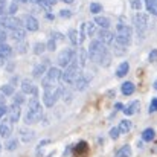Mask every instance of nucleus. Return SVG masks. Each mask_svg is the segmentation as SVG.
<instances>
[{"mask_svg":"<svg viewBox=\"0 0 157 157\" xmlns=\"http://www.w3.org/2000/svg\"><path fill=\"white\" fill-rule=\"evenodd\" d=\"M154 137H156V133H154L153 128H147V130H144V133H142V139H144L145 142H151Z\"/></svg>","mask_w":157,"mask_h":157,"instance_id":"25","label":"nucleus"},{"mask_svg":"<svg viewBox=\"0 0 157 157\" xmlns=\"http://www.w3.org/2000/svg\"><path fill=\"white\" fill-rule=\"evenodd\" d=\"M128 67H130V66H128V63H125V61H124V63H121V64H119V67H117V70H116V76H117V78L125 76V75L128 73Z\"/></svg>","mask_w":157,"mask_h":157,"instance_id":"21","label":"nucleus"},{"mask_svg":"<svg viewBox=\"0 0 157 157\" xmlns=\"http://www.w3.org/2000/svg\"><path fill=\"white\" fill-rule=\"evenodd\" d=\"M117 130H119L121 134H127V133L131 130V122H130V121H121Z\"/></svg>","mask_w":157,"mask_h":157,"instance_id":"22","label":"nucleus"},{"mask_svg":"<svg viewBox=\"0 0 157 157\" xmlns=\"http://www.w3.org/2000/svg\"><path fill=\"white\" fill-rule=\"evenodd\" d=\"M52 40L55 41V43H56V41H63L64 37H63L61 32H52Z\"/></svg>","mask_w":157,"mask_h":157,"instance_id":"38","label":"nucleus"},{"mask_svg":"<svg viewBox=\"0 0 157 157\" xmlns=\"http://www.w3.org/2000/svg\"><path fill=\"white\" fill-rule=\"evenodd\" d=\"M63 2H64V3H72L73 0H63Z\"/></svg>","mask_w":157,"mask_h":157,"instance_id":"52","label":"nucleus"},{"mask_svg":"<svg viewBox=\"0 0 157 157\" xmlns=\"http://www.w3.org/2000/svg\"><path fill=\"white\" fill-rule=\"evenodd\" d=\"M5 3V0H0V5H3Z\"/></svg>","mask_w":157,"mask_h":157,"instance_id":"54","label":"nucleus"},{"mask_svg":"<svg viewBox=\"0 0 157 157\" xmlns=\"http://www.w3.org/2000/svg\"><path fill=\"white\" fill-rule=\"evenodd\" d=\"M61 76H63V72L59 70V67H51L46 73V76L43 78L41 81V86L44 90L48 89H53L58 86V82L61 81Z\"/></svg>","mask_w":157,"mask_h":157,"instance_id":"2","label":"nucleus"},{"mask_svg":"<svg viewBox=\"0 0 157 157\" xmlns=\"http://www.w3.org/2000/svg\"><path fill=\"white\" fill-rule=\"evenodd\" d=\"M92 79V75H86V73H81L79 78L73 82L75 84V89L76 90H86V87L89 86V81Z\"/></svg>","mask_w":157,"mask_h":157,"instance_id":"11","label":"nucleus"},{"mask_svg":"<svg viewBox=\"0 0 157 157\" xmlns=\"http://www.w3.org/2000/svg\"><path fill=\"white\" fill-rule=\"evenodd\" d=\"M37 5H40L41 8H44V9H48V8H51L53 6L55 3H56V0H34Z\"/></svg>","mask_w":157,"mask_h":157,"instance_id":"29","label":"nucleus"},{"mask_svg":"<svg viewBox=\"0 0 157 157\" xmlns=\"http://www.w3.org/2000/svg\"><path fill=\"white\" fill-rule=\"evenodd\" d=\"M28 51V44H26V41L23 40V41H18V44H17V52L18 53H26Z\"/></svg>","mask_w":157,"mask_h":157,"instance_id":"36","label":"nucleus"},{"mask_svg":"<svg viewBox=\"0 0 157 157\" xmlns=\"http://www.w3.org/2000/svg\"><path fill=\"white\" fill-rule=\"evenodd\" d=\"M119 134H121V133H119L117 128H111V130H110V136H111V139H117Z\"/></svg>","mask_w":157,"mask_h":157,"instance_id":"39","label":"nucleus"},{"mask_svg":"<svg viewBox=\"0 0 157 157\" xmlns=\"http://www.w3.org/2000/svg\"><path fill=\"white\" fill-rule=\"evenodd\" d=\"M0 93H3V95H6V96L14 95V86H11V84H5V86H2Z\"/></svg>","mask_w":157,"mask_h":157,"instance_id":"30","label":"nucleus"},{"mask_svg":"<svg viewBox=\"0 0 157 157\" xmlns=\"http://www.w3.org/2000/svg\"><path fill=\"white\" fill-rule=\"evenodd\" d=\"M121 90H122V93L125 95V96H130V95H133L134 93V90H136V87H134V84L133 82H124L122 84V87H121Z\"/></svg>","mask_w":157,"mask_h":157,"instance_id":"20","label":"nucleus"},{"mask_svg":"<svg viewBox=\"0 0 157 157\" xmlns=\"http://www.w3.org/2000/svg\"><path fill=\"white\" fill-rule=\"evenodd\" d=\"M11 133H12V124H11L9 121L0 122V136L8 139V137L11 136Z\"/></svg>","mask_w":157,"mask_h":157,"instance_id":"14","label":"nucleus"},{"mask_svg":"<svg viewBox=\"0 0 157 157\" xmlns=\"http://www.w3.org/2000/svg\"><path fill=\"white\" fill-rule=\"evenodd\" d=\"M131 6L134 8V9H139L142 5H140V0H131Z\"/></svg>","mask_w":157,"mask_h":157,"instance_id":"46","label":"nucleus"},{"mask_svg":"<svg viewBox=\"0 0 157 157\" xmlns=\"http://www.w3.org/2000/svg\"><path fill=\"white\" fill-rule=\"evenodd\" d=\"M0 105H5V95L0 93Z\"/></svg>","mask_w":157,"mask_h":157,"instance_id":"49","label":"nucleus"},{"mask_svg":"<svg viewBox=\"0 0 157 157\" xmlns=\"http://www.w3.org/2000/svg\"><path fill=\"white\" fill-rule=\"evenodd\" d=\"M69 38H70L72 44H78V43H79V40H78V34H76L75 29H70V31H69Z\"/></svg>","mask_w":157,"mask_h":157,"instance_id":"34","label":"nucleus"},{"mask_svg":"<svg viewBox=\"0 0 157 157\" xmlns=\"http://www.w3.org/2000/svg\"><path fill=\"white\" fill-rule=\"evenodd\" d=\"M0 153H2V145H0Z\"/></svg>","mask_w":157,"mask_h":157,"instance_id":"56","label":"nucleus"},{"mask_svg":"<svg viewBox=\"0 0 157 157\" xmlns=\"http://www.w3.org/2000/svg\"><path fill=\"white\" fill-rule=\"evenodd\" d=\"M116 32H117V37L114 40L127 48L131 43V28L127 26V25H124V23H119L116 26Z\"/></svg>","mask_w":157,"mask_h":157,"instance_id":"4","label":"nucleus"},{"mask_svg":"<svg viewBox=\"0 0 157 157\" xmlns=\"http://www.w3.org/2000/svg\"><path fill=\"white\" fill-rule=\"evenodd\" d=\"M9 35H11V38H14L15 41H23L25 37H26V32H25L21 28H18V29H12V31H9Z\"/></svg>","mask_w":157,"mask_h":157,"instance_id":"15","label":"nucleus"},{"mask_svg":"<svg viewBox=\"0 0 157 157\" xmlns=\"http://www.w3.org/2000/svg\"><path fill=\"white\" fill-rule=\"evenodd\" d=\"M34 136H35V133L29 128H21L20 130V137H21L23 142H31L34 139Z\"/></svg>","mask_w":157,"mask_h":157,"instance_id":"17","label":"nucleus"},{"mask_svg":"<svg viewBox=\"0 0 157 157\" xmlns=\"http://www.w3.org/2000/svg\"><path fill=\"white\" fill-rule=\"evenodd\" d=\"M21 92H23L25 95L38 96V89H37V86H35L31 79H23V81H21Z\"/></svg>","mask_w":157,"mask_h":157,"instance_id":"8","label":"nucleus"},{"mask_svg":"<svg viewBox=\"0 0 157 157\" xmlns=\"http://www.w3.org/2000/svg\"><path fill=\"white\" fill-rule=\"evenodd\" d=\"M61 93H63V89H59L58 86L53 87V89L44 90V95H43V102H44V105L46 107H53L55 102L58 101V98L61 96Z\"/></svg>","mask_w":157,"mask_h":157,"instance_id":"6","label":"nucleus"},{"mask_svg":"<svg viewBox=\"0 0 157 157\" xmlns=\"http://www.w3.org/2000/svg\"><path fill=\"white\" fill-rule=\"evenodd\" d=\"M102 11V6L99 5V3H92L90 5V12L92 14H98V12H101Z\"/></svg>","mask_w":157,"mask_h":157,"instance_id":"37","label":"nucleus"},{"mask_svg":"<svg viewBox=\"0 0 157 157\" xmlns=\"http://www.w3.org/2000/svg\"><path fill=\"white\" fill-rule=\"evenodd\" d=\"M6 38H8V35H6V32L0 29V44H3V43L6 41Z\"/></svg>","mask_w":157,"mask_h":157,"instance_id":"44","label":"nucleus"},{"mask_svg":"<svg viewBox=\"0 0 157 157\" xmlns=\"http://www.w3.org/2000/svg\"><path fill=\"white\" fill-rule=\"evenodd\" d=\"M116 157H131V148H130L128 145L122 147V148H121V150L117 151Z\"/></svg>","mask_w":157,"mask_h":157,"instance_id":"28","label":"nucleus"},{"mask_svg":"<svg viewBox=\"0 0 157 157\" xmlns=\"http://www.w3.org/2000/svg\"><path fill=\"white\" fill-rule=\"evenodd\" d=\"M17 147H18V140L14 139V137H8V140H6V144H5V148H6L8 151H15Z\"/></svg>","mask_w":157,"mask_h":157,"instance_id":"23","label":"nucleus"},{"mask_svg":"<svg viewBox=\"0 0 157 157\" xmlns=\"http://www.w3.org/2000/svg\"><path fill=\"white\" fill-rule=\"evenodd\" d=\"M110 63H111V55H110L108 52L105 53L104 56L98 61V64H99V66H102V67H108V66H110Z\"/></svg>","mask_w":157,"mask_h":157,"instance_id":"31","label":"nucleus"},{"mask_svg":"<svg viewBox=\"0 0 157 157\" xmlns=\"http://www.w3.org/2000/svg\"><path fill=\"white\" fill-rule=\"evenodd\" d=\"M25 28H26L28 31H31V32L38 31V28H40L38 20H37L34 15H26V17H25Z\"/></svg>","mask_w":157,"mask_h":157,"instance_id":"13","label":"nucleus"},{"mask_svg":"<svg viewBox=\"0 0 157 157\" xmlns=\"http://www.w3.org/2000/svg\"><path fill=\"white\" fill-rule=\"evenodd\" d=\"M55 48H56V44H55V41L51 38V40L48 41V44H46V49H49V51H55Z\"/></svg>","mask_w":157,"mask_h":157,"instance_id":"42","label":"nucleus"},{"mask_svg":"<svg viewBox=\"0 0 157 157\" xmlns=\"http://www.w3.org/2000/svg\"><path fill=\"white\" fill-rule=\"evenodd\" d=\"M75 58V52L73 49H63L61 52L58 53V58H56V63L59 67H67Z\"/></svg>","mask_w":157,"mask_h":157,"instance_id":"7","label":"nucleus"},{"mask_svg":"<svg viewBox=\"0 0 157 157\" xmlns=\"http://www.w3.org/2000/svg\"><path fill=\"white\" fill-rule=\"evenodd\" d=\"M41 117H43V108H41V105L38 102V98L34 96V98L29 99L28 111H26V116H25V122L26 124H35Z\"/></svg>","mask_w":157,"mask_h":157,"instance_id":"1","label":"nucleus"},{"mask_svg":"<svg viewBox=\"0 0 157 157\" xmlns=\"http://www.w3.org/2000/svg\"><path fill=\"white\" fill-rule=\"evenodd\" d=\"M15 11H17V5H15V3H11V6L8 8V14H9V15H12Z\"/></svg>","mask_w":157,"mask_h":157,"instance_id":"43","label":"nucleus"},{"mask_svg":"<svg viewBox=\"0 0 157 157\" xmlns=\"http://www.w3.org/2000/svg\"><path fill=\"white\" fill-rule=\"evenodd\" d=\"M154 111H157V98H154L150 105V113H154Z\"/></svg>","mask_w":157,"mask_h":157,"instance_id":"40","label":"nucleus"},{"mask_svg":"<svg viewBox=\"0 0 157 157\" xmlns=\"http://www.w3.org/2000/svg\"><path fill=\"white\" fill-rule=\"evenodd\" d=\"M86 26L89 28V35H93V34H95V26H93V23H87Z\"/></svg>","mask_w":157,"mask_h":157,"instance_id":"45","label":"nucleus"},{"mask_svg":"<svg viewBox=\"0 0 157 157\" xmlns=\"http://www.w3.org/2000/svg\"><path fill=\"white\" fill-rule=\"evenodd\" d=\"M145 5H147L148 12L157 17V0H145Z\"/></svg>","mask_w":157,"mask_h":157,"instance_id":"24","label":"nucleus"},{"mask_svg":"<svg viewBox=\"0 0 157 157\" xmlns=\"http://www.w3.org/2000/svg\"><path fill=\"white\" fill-rule=\"evenodd\" d=\"M95 23L99 25L102 29H108L110 28V20L107 17H95Z\"/></svg>","mask_w":157,"mask_h":157,"instance_id":"26","label":"nucleus"},{"mask_svg":"<svg viewBox=\"0 0 157 157\" xmlns=\"http://www.w3.org/2000/svg\"><path fill=\"white\" fill-rule=\"evenodd\" d=\"M59 15H61V17H70V15H72V12H70V11H67V9H63V11L59 12Z\"/></svg>","mask_w":157,"mask_h":157,"instance_id":"47","label":"nucleus"},{"mask_svg":"<svg viewBox=\"0 0 157 157\" xmlns=\"http://www.w3.org/2000/svg\"><path fill=\"white\" fill-rule=\"evenodd\" d=\"M148 59L151 61V63H154L157 59V49H153L151 51V53H150V56H148Z\"/></svg>","mask_w":157,"mask_h":157,"instance_id":"41","label":"nucleus"},{"mask_svg":"<svg viewBox=\"0 0 157 157\" xmlns=\"http://www.w3.org/2000/svg\"><path fill=\"white\" fill-rule=\"evenodd\" d=\"M114 108H116V110H124V105L121 104V102H117V104L114 105Z\"/></svg>","mask_w":157,"mask_h":157,"instance_id":"50","label":"nucleus"},{"mask_svg":"<svg viewBox=\"0 0 157 157\" xmlns=\"http://www.w3.org/2000/svg\"><path fill=\"white\" fill-rule=\"evenodd\" d=\"M139 107L140 104L137 102V101H134V102H131L130 105H127V107H124V113L127 114V116H131V114H134V113H137V110H139Z\"/></svg>","mask_w":157,"mask_h":157,"instance_id":"19","label":"nucleus"},{"mask_svg":"<svg viewBox=\"0 0 157 157\" xmlns=\"http://www.w3.org/2000/svg\"><path fill=\"white\" fill-rule=\"evenodd\" d=\"M86 59H87V53L84 49H81V52H79V61H78V66H81V67H84L86 66Z\"/></svg>","mask_w":157,"mask_h":157,"instance_id":"35","label":"nucleus"},{"mask_svg":"<svg viewBox=\"0 0 157 157\" xmlns=\"http://www.w3.org/2000/svg\"><path fill=\"white\" fill-rule=\"evenodd\" d=\"M134 23H136V29H137L139 35H142L145 32L147 26H148V17L145 14H137L134 17Z\"/></svg>","mask_w":157,"mask_h":157,"instance_id":"9","label":"nucleus"},{"mask_svg":"<svg viewBox=\"0 0 157 157\" xmlns=\"http://www.w3.org/2000/svg\"><path fill=\"white\" fill-rule=\"evenodd\" d=\"M18 2H21V3H25V2H28V0H18Z\"/></svg>","mask_w":157,"mask_h":157,"instance_id":"55","label":"nucleus"},{"mask_svg":"<svg viewBox=\"0 0 157 157\" xmlns=\"http://www.w3.org/2000/svg\"><path fill=\"white\" fill-rule=\"evenodd\" d=\"M46 63H40V64H37L34 69H32V75H34V78H40L43 73H46V64H48V59H44Z\"/></svg>","mask_w":157,"mask_h":157,"instance_id":"16","label":"nucleus"},{"mask_svg":"<svg viewBox=\"0 0 157 157\" xmlns=\"http://www.w3.org/2000/svg\"><path fill=\"white\" fill-rule=\"evenodd\" d=\"M105 53H107V48H105L101 41L93 40V41L90 43V46H89V56H90L92 59L99 61Z\"/></svg>","mask_w":157,"mask_h":157,"instance_id":"5","label":"nucleus"},{"mask_svg":"<svg viewBox=\"0 0 157 157\" xmlns=\"http://www.w3.org/2000/svg\"><path fill=\"white\" fill-rule=\"evenodd\" d=\"M79 75H81V70H79V66H78V63H76V56L73 58V61L66 67V70L63 72V76H61V79L64 81V82H67V84H73L78 78H79Z\"/></svg>","mask_w":157,"mask_h":157,"instance_id":"3","label":"nucleus"},{"mask_svg":"<svg viewBox=\"0 0 157 157\" xmlns=\"http://www.w3.org/2000/svg\"><path fill=\"white\" fill-rule=\"evenodd\" d=\"M113 40H114V35H113L108 29H101V31L98 32V41H101L104 46L105 44H111Z\"/></svg>","mask_w":157,"mask_h":157,"instance_id":"10","label":"nucleus"},{"mask_svg":"<svg viewBox=\"0 0 157 157\" xmlns=\"http://www.w3.org/2000/svg\"><path fill=\"white\" fill-rule=\"evenodd\" d=\"M5 15V8H3V5H0V17H3Z\"/></svg>","mask_w":157,"mask_h":157,"instance_id":"51","label":"nucleus"},{"mask_svg":"<svg viewBox=\"0 0 157 157\" xmlns=\"http://www.w3.org/2000/svg\"><path fill=\"white\" fill-rule=\"evenodd\" d=\"M8 114H9V122H12V124L18 122V119H20V116H21L20 105L12 104L11 107H9V108H8Z\"/></svg>","mask_w":157,"mask_h":157,"instance_id":"12","label":"nucleus"},{"mask_svg":"<svg viewBox=\"0 0 157 157\" xmlns=\"http://www.w3.org/2000/svg\"><path fill=\"white\" fill-rule=\"evenodd\" d=\"M44 51H46V44H44V43H37V44H34V53H35V55H41Z\"/></svg>","mask_w":157,"mask_h":157,"instance_id":"33","label":"nucleus"},{"mask_svg":"<svg viewBox=\"0 0 157 157\" xmlns=\"http://www.w3.org/2000/svg\"><path fill=\"white\" fill-rule=\"evenodd\" d=\"M8 113V108H6V105H0V117L2 116H5Z\"/></svg>","mask_w":157,"mask_h":157,"instance_id":"48","label":"nucleus"},{"mask_svg":"<svg viewBox=\"0 0 157 157\" xmlns=\"http://www.w3.org/2000/svg\"><path fill=\"white\" fill-rule=\"evenodd\" d=\"M113 49H114V53L116 55H124L125 53V46L124 44H121V43H117L116 40H113Z\"/></svg>","mask_w":157,"mask_h":157,"instance_id":"27","label":"nucleus"},{"mask_svg":"<svg viewBox=\"0 0 157 157\" xmlns=\"http://www.w3.org/2000/svg\"><path fill=\"white\" fill-rule=\"evenodd\" d=\"M154 89L157 90V79H156V82H154Z\"/></svg>","mask_w":157,"mask_h":157,"instance_id":"53","label":"nucleus"},{"mask_svg":"<svg viewBox=\"0 0 157 157\" xmlns=\"http://www.w3.org/2000/svg\"><path fill=\"white\" fill-rule=\"evenodd\" d=\"M11 55H12V48L11 46H8L6 43L0 44V59H6Z\"/></svg>","mask_w":157,"mask_h":157,"instance_id":"18","label":"nucleus"},{"mask_svg":"<svg viewBox=\"0 0 157 157\" xmlns=\"http://www.w3.org/2000/svg\"><path fill=\"white\" fill-rule=\"evenodd\" d=\"M14 104L15 105H23L25 104V93H23V92L14 93Z\"/></svg>","mask_w":157,"mask_h":157,"instance_id":"32","label":"nucleus"}]
</instances>
